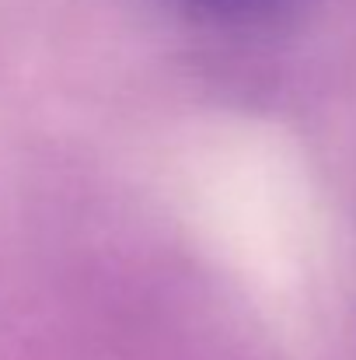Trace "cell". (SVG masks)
Wrapping results in <instances>:
<instances>
[{"instance_id": "cell-1", "label": "cell", "mask_w": 356, "mask_h": 360, "mask_svg": "<svg viewBox=\"0 0 356 360\" xmlns=\"http://www.w3.org/2000/svg\"><path fill=\"white\" fill-rule=\"evenodd\" d=\"M196 11H206L213 18H248L258 11H269L276 0H189Z\"/></svg>"}]
</instances>
